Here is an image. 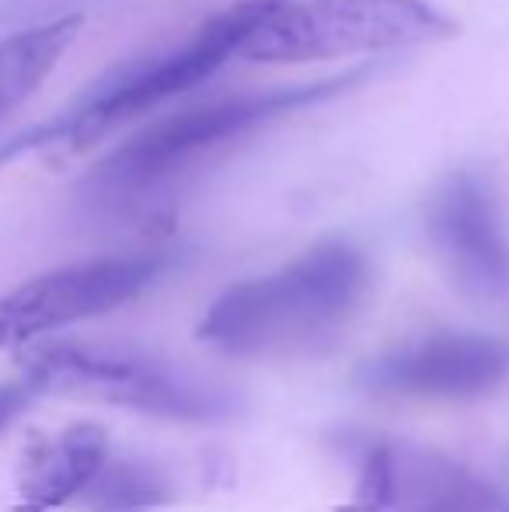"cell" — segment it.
Here are the masks:
<instances>
[{
    "mask_svg": "<svg viewBox=\"0 0 509 512\" xmlns=\"http://www.w3.org/2000/svg\"><path fill=\"white\" fill-rule=\"evenodd\" d=\"M384 74L381 60H363L311 81L238 91L161 115L102 157L77 185V206L95 223H147L171 213L210 171L227 164L272 126L356 95Z\"/></svg>",
    "mask_w": 509,
    "mask_h": 512,
    "instance_id": "6da1fadb",
    "label": "cell"
},
{
    "mask_svg": "<svg viewBox=\"0 0 509 512\" xmlns=\"http://www.w3.org/2000/svg\"><path fill=\"white\" fill-rule=\"evenodd\" d=\"M276 4L279 0H234L224 11L199 21L182 42L112 67L53 119L35 122L18 136H7L0 143V168L25 154H81L116 136L123 126H133L136 119L154 115L157 108L224 70L238 56L245 35Z\"/></svg>",
    "mask_w": 509,
    "mask_h": 512,
    "instance_id": "7a4b0ae2",
    "label": "cell"
},
{
    "mask_svg": "<svg viewBox=\"0 0 509 512\" xmlns=\"http://www.w3.org/2000/svg\"><path fill=\"white\" fill-rule=\"evenodd\" d=\"M367 290L370 262L363 248L328 237L276 272L227 286L199 317L196 338L238 359L318 349L346 328Z\"/></svg>",
    "mask_w": 509,
    "mask_h": 512,
    "instance_id": "3957f363",
    "label": "cell"
},
{
    "mask_svg": "<svg viewBox=\"0 0 509 512\" xmlns=\"http://www.w3.org/2000/svg\"><path fill=\"white\" fill-rule=\"evenodd\" d=\"M461 35L433 0H279L245 35L238 56L255 67L387 56Z\"/></svg>",
    "mask_w": 509,
    "mask_h": 512,
    "instance_id": "277c9868",
    "label": "cell"
},
{
    "mask_svg": "<svg viewBox=\"0 0 509 512\" xmlns=\"http://www.w3.org/2000/svg\"><path fill=\"white\" fill-rule=\"evenodd\" d=\"M21 366L42 394H77L171 422H224L238 411V398L220 384L136 349L49 342L28 349Z\"/></svg>",
    "mask_w": 509,
    "mask_h": 512,
    "instance_id": "5b68a950",
    "label": "cell"
},
{
    "mask_svg": "<svg viewBox=\"0 0 509 512\" xmlns=\"http://www.w3.org/2000/svg\"><path fill=\"white\" fill-rule=\"evenodd\" d=\"M175 262V251H136L42 272L0 297V349L109 314L150 290Z\"/></svg>",
    "mask_w": 509,
    "mask_h": 512,
    "instance_id": "8992f818",
    "label": "cell"
},
{
    "mask_svg": "<svg viewBox=\"0 0 509 512\" xmlns=\"http://www.w3.org/2000/svg\"><path fill=\"white\" fill-rule=\"evenodd\" d=\"M429 248L478 304H509V223L496 185L475 168H457L422 203Z\"/></svg>",
    "mask_w": 509,
    "mask_h": 512,
    "instance_id": "52a82bcc",
    "label": "cell"
},
{
    "mask_svg": "<svg viewBox=\"0 0 509 512\" xmlns=\"http://www.w3.org/2000/svg\"><path fill=\"white\" fill-rule=\"evenodd\" d=\"M509 380V342L475 331H440L356 366V387L374 398L468 401Z\"/></svg>",
    "mask_w": 509,
    "mask_h": 512,
    "instance_id": "ba28073f",
    "label": "cell"
},
{
    "mask_svg": "<svg viewBox=\"0 0 509 512\" xmlns=\"http://www.w3.org/2000/svg\"><path fill=\"white\" fill-rule=\"evenodd\" d=\"M356 488L381 512H503V499L471 467L433 446L374 443L360 460Z\"/></svg>",
    "mask_w": 509,
    "mask_h": 512,
    "instance_id": "9c48e42d",
    "label": "cell"
},
{
    "mask_svg": "<svg viewBox=\"0 0 509 512\" xmlns=\"http://www.w3.org/2000/svg\"><path fill=\"white\" fill-rule=\"evenodd\" d=\"M109 460V436L102 425L77 422L28 450L18 478L14 512H53L81 499L102 464Z\"/></svg>",
    "mask_w": 509,
    "mask_h": 512,
    "instance_id": "30bf717a",
    "label": "cell"
},
{
    "mask_svg": "<svg viewBox=\"0 0 509 512\" xmlns=\"http://www.w3.org/2000/svg\"><path fill=\"white\" fill-rule=\"evenodd\" d=\"M84 28V14H60L0 39V122L53 77Z\"/></svg>",
    "mask_w": 509,
    "mask_h": 512,
    "instance_id": "8fae6325",
    "label": "cell"
},
{
    "mask_svg": "<svg viewBox=\"0 0 509 512\" xmlns=\"http://www.w3.org/2000/svg\"><path fill=\"white\" fill-rule=\"evenodd\" d=\"M81 499L91 512H143L175 499V485L147 460H105Z\"/></svg>",
    "mask_w": 509,
    "mask_h": 512,
    "instance_id": "7c38bea8",
    "label": "cell"
},
{
    "mask_svg": "<svg viewBox=\"0 0 509 512\" xmlns=\"http://www.w3.org/2000/svg\"><path fill=\"white\" fill-rule=\"evenodd\" d=\"M39 384L32 377H21V380H11V384H0V432L14 422L35 398H39Z\"/></svg>",
    "mask_w": 509,
    "mask_h": 512,
    "instance_id": "4fadbf2b",
    "label": "cell"
},
{
    "mask_svg": "<svg viewBox=\"0 0 509 512\" xmlns=\"http://www.w3.org/2000/svg\"><path fill=\"white\" fill-rule=\"evenodd\" d=\"M335 512H381V509H377V502L370 499V495L363 492V488H356L353 502H346V506H339Z\"/></svg>",
    "mask_w": 509,
    "mask_h": 512,
    "instance_id": "5bb4252c",
    "label": "cell"
}]
</instances>
